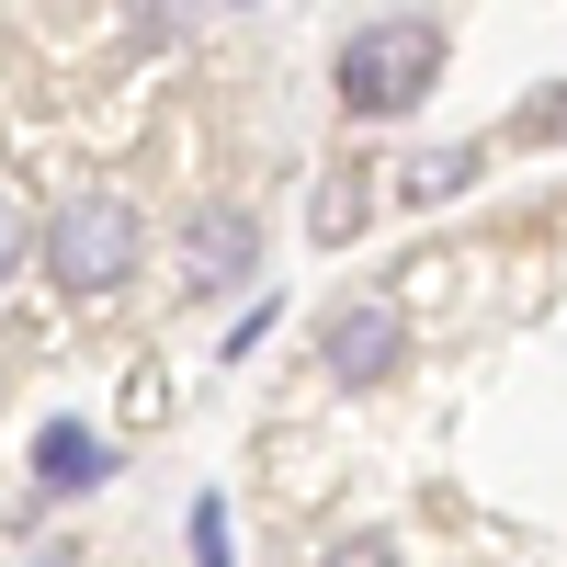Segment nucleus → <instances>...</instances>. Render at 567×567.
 Listing matches in <instances>:
<instances>
[{
    "mask_svg": "<svg viewBox=\"0 0 567 567\" xmlns=\"http://www.w3.org/2000/svg\"><path fill=\"white\" fill-rule=\"evenodd\" d=\"M136 250H148V216H136V194H114V182H80V194H58V216L34 227V261L58 296H114V284H136Z\"/></svg>",
    "mask_w": 567,
    "mask_h": 567,
    "instance_id": "1",
    "label": "nucleus"
},
{
    "mask_svg": "<svg viewBox=\"0 0 567 567\" xmlns=\"http://www.w3.org/2000/svg\"><path fill=\"white\" fill-rule=\"evenodd\" d=\"M443 12H386V23H363L341 34V103L352 114H409L420 91L443 80Z\"/></svg>",
    "mask_w": 567,
    "mask_h": 567,
    "instance_id": "2",
    "label": "nucleus"
},
{
    "mask_svg": "<svg viewBox=\"0 0 567 567\" xmlns=\"http://www.w3.org/2000/svg\"><path fill=\"white\" fill-rule=\"evenodd\" d=\"M261 272V216L239 194H205L182 216V296H227V284Z\"/></svg>",
    "mask_w": 567,
    "mask_h": 567,
    "instance_id": "3",
    "label": "nucleus"
},
{
    "mask_svg": "<svg viewBox=\"0 0 567 567\" xmlns=\"http://www.w3.org/2000/svg\"><path fill=\"white\" fill-rule=\"evenodd\" d=\"M398 352H409L398 296H352V307H329V329H318V363L341 374V386H374V374H398Z\"/></svg>",
    "mask_w": 567,
    "mask_h": 567,
    "instance_id": "4",
    "label": "nucleus"
},
{
    "mask_svg": "<svg viewBox=\"0 0 567 567\" xmlns=\"http://www.w3.org/2000/svg\"><path fill=\"white\" fill-rule=\"evenodd\" d=\"M114 477V443L91 432V420H45L34 432V488L45 499H80V488H103Z\"/></svg>",
    "mask_w": 567,
    "mask_h": 567,
    "instance_id": "5",
    "label": "nucleus"
},
{
    "mask_svg": "<svg viewBox=\"0 0 567 567\" xmlns=\"http://www.w3.org/2000/svg\"><path fill=\"white\" fill-rule=\"evenodd\" d=\"M477 159L488 148H420V159H398V205H454L465 182H477Z\"/></svg>",
    "mask_w": 567,
    "mask_h": 567,
    "instance_id": "6",
    "label": "nucleus"
},
{
    "mask_svg": "<svg viewBox=\"0 0 567 567\" xmlns=\"http://www.w3.org/2000/svg\"><path fill=\"white\" fill-rule=\"evenodd\" d=\"M194 567H239V556H227V499L216 488L194 499Z\"/></svg>",
    "mask_w": 567,
    "mask_h": 567,
    "instance_id": "7",
    "label": "nucleus"
},
{
    "mask_svg": "<svg viewBox=\"0 0 567 567\" xmlns=\"http://www.w3.org/2000/svg\"><path fill=\"white\" fill-rule=\"evenodd\" d=\"M34 261V216H23V194H0V284H12Z\"/></svg>",
    "mask_w": 567,
    "mask_h": 567,
    "instance_id": "8",
    "label": "nucleus"
},
{
    "mask_svg": "<svg viewBox=\"0 0 567 567\" xmlns=\"http://www.w3.org/2000/svg\"><path fill=\"white\" fill-rule=\"evenodd\" d=\"M329 567H398V545H386V534H341V545H329Z\"/></svg>",
    "mask_w": 567,
    "mask_h": 567,
    "instance_id": "9",
    "label": "nucleus"
},
{
    "mask_svg": "<svg viewBox=\"0 0 567 567\" xmlns=\"http://www.w3.org/2000/svg\"><path fill=\"white\" fill-rule=\"evenodd\" d=\"M523 136H534V148H545V136H567V91H545V103L523 114Z\"/></svg>",
    "mask_w": 567,
    "mask_h": 567,
    "instance_id": "10",
    "label": "nucleus"
},
{
    "mask_svg": "<svg viewBox=\"0 0 567 567\" xmlns=\"http://www.w3.org/2000/svg\"><path fill=\"white\" fill-rule=\"evenodd\" d=\"M12 567H80V556H12Z\"/></svg>",
    "mask_w": 567,
    "mask_h": 567,
    "instance_id": "11",
    "label": "nucleus"
}]
</instances>
